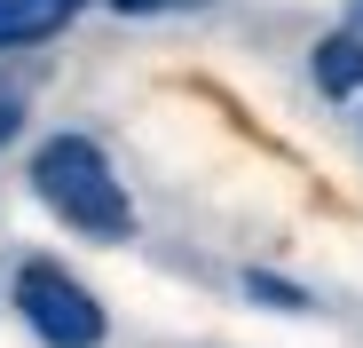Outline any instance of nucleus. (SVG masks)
<instances>
[{
  "label": "nucleus",
  "mask_w": 363,
  "mask_h": 348,
  "mask_svg": "<svg viewBox=\"0 0 363 348\" xmlns=\"http://www.w3.org/2000/svg\"><path fill=\"white\" fill-rule=\"evenodd\" d=\"M32 190H40L48 214H64V229H79L95 246L135 238V198H127V183L111 174V158L87 135H48L32 151Z\"/></svg>",
  "instance_id": "f257e3e1"
},
{
  "label": "nucleus",
  "mask_w": 363,
  "mask_h": 348,
  "mask_svg": "<svg viewBox=\"0 0 363 348\" xmlns=\"http://www.w3.org/2000/svg\"><path fill=\"white\" fill-rule=\"evenodd\" d=\"M16 309L48 348H103V301L79 277H64L55 261H24L16 269Z\"/></svg>",
  "instance_id": "f03ea898"
},
{
  "label": "nucleus",
  "mask_w": 363,
  "mask_h": 348,
  "mask_svg": "<svg viewBox=\"0 0 363 348\" xmlns=\"http://www.w3.org/2000/svg\"><path fill=\"white\" fill-rule=\"evenodd\" d=\"M87 0H0V48H24V40H48L64 32Z\"/></svg>",
  "instance_id": "7ed1b4c3"
},
{
  "label": "nucleus",
  "mask_w": 363,
  "mask_h": 348,
  "mask_svg": "<svg viewBox=\"0 0 363 348\" xmlns=\"http://www.w3.org/2000/svg\"><path fill=\"white\" fill-rule=\"evenodd\" d=\"M308 72H316L324 95H355V87H363V32H332V40H316Z\"/></svg>",
  "instance_id": "20e7f679"
},
{
  "label": "nucleus",
  "mask_w": 363,
  "mask_h": 348,
  "mask_svg": "<svg viewBox=\"0 0 363 348\" xmlns=\"http://www.w3.org/2000/svg\"><path fill=\"white\" fill-rule=\"evenodd\" d=\"M245 301H261V309H284V317H300V309H316V301L300 293L292 277H269V269H245Z\"/></svg>",
  "instance_id": "39448f33"
},
{
  "label": "nucleus",
  "mask_w": 363,
  "mask_h": 348,
  "mask_svg": "<svg viewBox=\"0 0 363 348\" xmlns=\"http://www.w3.org/2000/svg\"><path fill=\"white\" fill-rule=\"evenodd\" d=\"M118 16H182V9H206V0H111Z\"/></svg>",
  "instance_id": "423d86ee"
},
{
  "label": "nucleus",
  "mask_w": 363,
  "mask_h": 348,
  "mask_svg": "<svg viewBox=\"0 0 363 348\" xmlns=\"http://www.w3.org/2000/svg\"><path fill=\"white\" fill-rule=\"evenodd\" d=\"M16 127H24V103H16V95H9V87H0V143H9V135H16Z\"/></svg>",
  "instance_id": "0eeeda50"
}]
</instances>
